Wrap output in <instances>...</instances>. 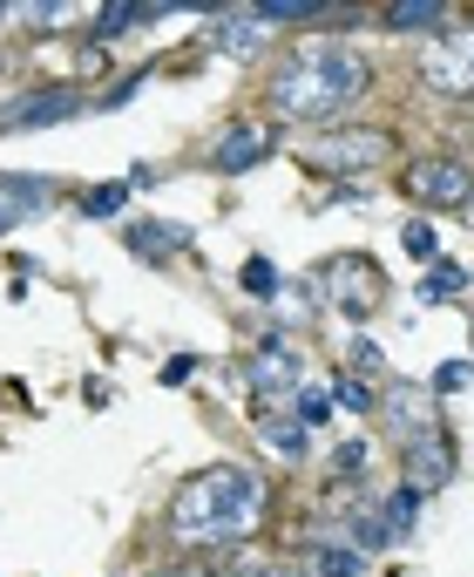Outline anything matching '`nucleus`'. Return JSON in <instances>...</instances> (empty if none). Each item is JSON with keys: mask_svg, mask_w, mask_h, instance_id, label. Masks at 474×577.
I'll return each mask as SVG.
<instances>
[{"mask_svg": "<svg viewBox=\"0 0 474 577\" xmlns=\"http://www.w3.org/2000/svg\"><path fill=\"white\" fill-rule=\"evenodd\" d=\"M373 89V62L346 42H298L285 68L271 75V109L285 123H332L339 109H352Z\"/></svg>", "mask_w": 474, "mask_h": 577, "instance_id": "1", "label": "nucleus"}, {"mask_svg": "<svg viewBox=\"0 0 474 577\" xmlns=\"http://www.w3.org/2000/svg\"><path fill=\"white\" fill-rule=\"evenodd\" d=\"M264 517V482L245 469V462H217V469H196L177 496H170V536L190 551L204 544H237L251 536V523Z\"/></svg>", "mask_w": 474, "mask_h": 577, "instance_id": "2", "label": "nucleus"}, {"mask_svg": "<svg viewBox=\"0 0 474 577\" xmlns=\"http://www.w3.org/2000/svg\"><path fill=\"white\" fill-rule=\"evenodd\" d=\"M312 286H319V299L332 306V313H346V320H373L380 299H386V273H380L366 252H339V258H326Z\"/></svg>", "mask_w": 474, "mask_h": 577, "instance_id": "3", "label": "nucleus"}, {"mask_svg": "<svg viewBox=\"0 0 474 577\" xmlns=\"http://www.w3.org/2000/svg\"><path fill=\"white\" fill-rule=\"evenodd\" d=\"M393 157V143L386 130H332L305 149V164L319 170V177H360V170H380Z\"/></svg>", "mask_w": 474, "mask_h": 577, "instance_id": "4", "label": "nucleus"}, {"mask_svg": "<svg viewBox=\"0 0 474 577\" xmlns=\"http://www.w3.org/2000/svg\"><path fill=\"white\" fill-rule=\"evenodd\" d=\"M420 75H427V89H441L454 102H474V21L433 34V48L420 55Z\"/></svg>", "mask_w": 474, "mask_h": 577, "instance_id": "5", "label": "nucleus"}, {"mask_svg": "<svg viewBox=\"0 0 474 577\" xmlns=\"http://www.w3.org/2000/svg\"><path fill=\"white\" fill-rule=\"evenodd\" d=\"M400 190L414 204H427V211H461L474 198V170L461 157H420V164L400 170Z\"/></svg>", "mask_w": 474, "mask_h": 577, "instance_id": "6", "label": "nucleus"}, {"mask_svg": "<svg viewBox=\"0 0 474 577\" xmlns=\"http://www.w3.org/2000/svg\"><path fill=\"white\" fill-rule=\"evenodd\" d=\"M245 374H251V388H258V408H271V401H298V395H305V367H298V346H292L285 333H264Z\"/></svg>", "mask_w": 474, "mask_h": 577, "instance_id": "7", "label": "nucleus"}, {"mask_svg": "<svg viewBox=\"0 0 474 577\" xmlns=\"http://www.w3.org/2000/svg\"><path fill=\"white\" fill-rule=\"evenodd\" d=\"M82 109H89L82 89L55 82V89H34V96H21V102L0 109V130H8V136H21V130H55V123H68V115H82Z\"/></svg>", "mask_w": 474, "mask_h": 577, "instance_id": "8", "label": "nucleus"}, {"mask_svg": "<svg viewBox=\"0 0 474 577\" xmlns=\"http://www.w3.org/2000/svg\"><path fill=\"white\" fill-rule=\"evenodd\" d=\"M271 149H279V136H271L264 123H230L217 143H211V170H224V177H245V170H258Z\"/></svg>", "mask_w": 474, "mask_h": 577, "instance_id": "9", "label": "nucleus"}, {"mask_svg": "<svg viewBox=\"0 0 474 577\" xmlns=\"http://www.w3.org/2000/svg\"><path fill=\"white\" fill-rule=\"evenodd\" d=\"M48 204H55V177H27V170L0 177V238L34 218H48Z\"/></svg>", "mask_w": 474, "mask_h": 577, "instance_id": "10", "label": "nucleus"}, {"mask_svg": "<svg viewBox=\"0 0 474 577\" xmlns=\"http://www.w3.org/2000/svg\"><path fill=\"white\" fill-rule=\"evenodd\" d=\"M433 388H414V380H386V429L400 435V448L407 442H420V435H433Z\"/></svg>", "mask_w": 474, "mask_h": 577, "instance_id": "11", "label": "nucleus"}, {"mask_svg": "<svg viewBox=\"0 0 474 577\" xmlns=\"http://www.w3.org/2000/svg\"><path fill=\"white\" fill-rule=\"evenodd\" d=\"M454 476V448L441 442V429H433V435H420V442H407V482L427 496V489H441Z\"/></svg>", "mask_w": 474, "mask_h": 577, "instance_id": "12", "label": "nucleus"}, {"mask_svg": "<svg viewBox=\"0 0 474 577\" xmlns=\"http://www.w3.org/2000/svg\"><path fill=\"white\" fill-rule=\"evenodd\" d=\"M123 238H129V252H136V258H170V252H183V245H190V231H183V224H170V218H129V224H123Z\"/></svg>", "mask_w": 474, "mask_h": 577, "instance_id": "13", "label": "nucleus"}, {"mask_svg": "<svg viewBox=\"0 0 474 577\" xmlns=\"http://www.w3.org/2000/svg\"><path fill=\"white\" fill-rule=\"evenodd\" d=\"M312 429H305V421L298 414H279V408H258V442L271 448V455H279V462H298L312 442H305Z\"/></svg>", "mask_w": 474, "mask_h": 577, "instance_id": "14", "label": "nucleus"}, {"mask_svg": "<svg viewBox=\"0 0 474 577\" xmlns=\"http://www.w3.org/2000/svg\"><path fill=\"white\" fill-rule=\"evenodd\" d=\"M264 21H258V8H230V14H217V48L224 55H258L264 48Z\"/></svg>", "mask_w": 474, "mask_h": 577, "instance_id": "15", "label": "nucleus"}, {"mask_svg": "<svg viewBox=\"0 0 474 577\" xmlns=\"http://www.w3.org/2000/svg\"><path fill=\"white\" fill-rule=\"evenodd\" d=\"M448 34V8L441 0H407V8H386V34Z\"/></svg>", "mask_w": 474, "mask_h": 577, "instance_id": "16", "label": "nucleus"}, {"mask_svg": "<svg viewBox=\"0 0 474 577\" xmlns=\"http://www.w3.org/2000/svg\"><path fill=\"white\" fill-rule=\"evenodd\" d=\"M312 570L319 577H366V551L360 544H312Z\"/></svg>", "mask_w": 474, "mask_h": 577, "instance_id": "17", "label": "nucleus"}, {"mask_svg": "<svg viewBox=\"0 0 474 577\" xmlns=\"http://www.w3.org/2000/svg\"><path fill=\"white\" fill-rule=\"evenodd\" d=\"M129 190H136L129 177H109V184L82 190V218H102V224H109V218H123V211H129Z\"/></svg>", "mask_w": 474, "mask_h": 577, "instance_id": "18", "label": "nucleus"}, {"mask_svg": "<svg viewBox=\"0 0 474 577\" xmlns=\"http://www.w3.org/2000/svg\"><path fill=\"white\" fill-rule=\"evenodd\" d=\"M461 292H467V265L433 258V265H427V279H420V299H461Z\"/></svg>", "mask_w": 474, "mask_h": 577, "instance_id": "19", "label": "nucleus"}, {"mask_svg": "<svg viewBox=\"0 0 474 577\" xmlns=\"http://www.w3.org/2000/svg\"><path fill=\"white\" fill-rule=\"evenodd\" d=\"M326 14V0H258V21L264 27H279V21H319Z\"/></svg>", "mask_w": 474, "mask_h": 577, "instance_id": "20", "label": "nucleus"}, {"mask_svg": "<svg viewBox=\"0 0 474 577\" xmlns=\"http://www.w3.org/2000/svg\"><path fill=\"white\" fill-rule=\"evenodd\" d=\"M237 286H245L251 299H279V265H271V258H245V273H237Z\"/></svg>", "mask_w": 474, "mask_h": 577, "instance_id": "21", "label": "nucleus"}, {"mask_svg": "<svg viewBox=\"0 0 474 577\" xmlns=\"http://www.w3.org/2000/svg\"><path fill=\"white\" fill-rule=\"evenodd\" d=\"M136 21H156V8H102V14H95V48L109 42V34L136 27Z\"/></svg>", "mask_w": 474, "mask_h": 577, "instance_id": "22", "label": "nucleus"}, {"mask_svg": "<svg viewBox=\"0 0 474 577\" xmlns=\"http://www.w3.org/2000/svg\"><path fill=\"white\" fill-rule=\"evenodd\" d=\"M400 245H407V258H420V265H433V252H441V238H433L427 218H414V224L400 231Z\"/></svg>", "mask_w": 474, "mask_h": 577, "instance_id": "23", "label": "nucleus"}, {"mask_svg": "<svg viewBox=\"0 0 474 577\" xmlns=\"http://www.w3.org/2000/svg\"><path fill=\"white\" fill-rule=\"evenodd\" d=\"M386 517H393V530L407 536L414 517H420V489H414V482H407V489H393V496H386Z\"/></svg>", "mask_w": 474, "mask_h": 577, "instance_id": "24", "label": "nucleus"}, {"mask_svg": "<svg viewBox=\"0 0 474 577\" xmlns=\"http://www.w3.org/2000/svg\"><path fill=\"white\" fill-rule=\"evenodd\" d=\"M346 360L360 367V374H386V354H380V340H366V333H352V340H346Z\"/></svg>", "mask_w": 474, "mask_h": 577, "instance_id": "25", "label": "nucleus"}, {"mask_svg": "<svg viewBox=\"0 0 474 577\" xmlns=\"http://www.w3.org/2000/svg\"><path fill=\"white\" fill-rule=\"evenodd\" d=\"M467 380H474V360H441V367H433V380H427V388H433V395H461Z\"/></svg>", "mask_w": 474, "mask_h": 577, "instance_id": "26", "label": "nucleus"}, {"mask_svg": "<svg viewBox=\"0 0 474 577\" xmlns=\"http://www.w3.org/2000/svg\"><path fill=\"white\" fill-rule=\"evenodd\" d=\"M366 469V442H339L332 448V476H360Z\"/></svg>", "mask_w": 474, "mask_h": 577, "instance_id": "27", "label": "nucleus"}, {"mask_svg": "<svg viewBox=\"0 0 474 577\" xmlns=\"http://www.w3.org/2000/svg\"><path fill=\"white\" fill-rule=\"evenodd\" d=\"M332 401H339V408H352V414H373V395L360 388V380H332Z\"/></svg>", "mask_w": 474, "mask_h": 577, "instance_id": "28", "label": "nucleus"}, {"mask_svg": "<svg viewBox=\"0 0 474 577\" xmlns=\"http://www.w3.org/2000/svg\"><path fill=\"white\" fill-rule=\"evenodd\" d=\"M326 414H332V395H319V388H305V395H298V421H305V429H319Z\"/></svg>", "mask_w": 474, "mask_h": 577, "instance_id": "29", "label": "nucleus"}, {"mask_svg": "<svg viewBox=\"0 0 474 577\" xmlns=\"http://www.w3.org/2000/svg\"><path fill=\"white\" fill-rule=\"evenodd\" d=\"M68 14H75L68 0H61V8H55V0H48V8H27V21H34V27H68Z\"/></svg>", "mask_w": 474, "mask_h": 577, "instance_id": "30", "label": "nucleus"}, {"mask_svg": "<svg viewBox=\"0 0 474 577\" xmlns=\"http://www.w3.org/2000/svg\"><path fill=\"white\" fill-rule=\"evenodd\" d=\"M136 89H143V75H129V82H115L109 96H95V109H123V102H129Z\"/></svg>", "mask_w": 474, "mask_h": 577, "instance_id": "31", "label": "nucleus"}, {"mask_svg": "<svg viewBox=\"0 0 474 577\" xmlns=\"http://www.w3.org/2000/svg\"><path fill=\"white\" fill-rule=\"evenodd\" d=\"M196 374V354H177V360H163V380H170V388H177V380H190Z\"/></svg>", "mask_w": 474, "mask_h": 577, "instance_id": "32", "label": "nucleus"}, {"mask_svg": "<svg viewBox=\"0 0 474 577\" xmlns=\"http://www.w3.org/2000/svg\"><path fill=\"white\" fill-rule=\"evenodd\" d=\"M163 577H204V570H163Z\"/></svg>", "mask_w": 474, "mask_h": 577, "instance_id": "33", "label": "nucleus"}]
</instances>
